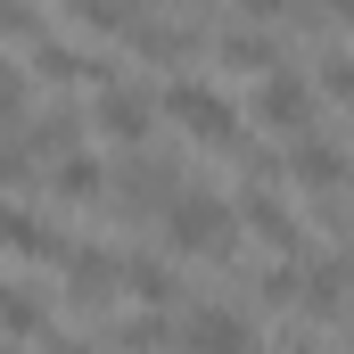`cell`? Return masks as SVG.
<instances>
[{
	"instance_id": "cell-1",
	"label": "cell",
	"mask_w": 354,
	"mask_h": 354,
	"mask_svg": "<svg viewBox=\"0 0 354 354\" xmlns=\"http://www.w3.org/2000/svg\"><path fill=\"white\" fill-rule=\"evenodd\" d=\"M157 115L181 124L198 149H223V157H239V149H248V115H239V99L214 83V75H198V66L174 75V83L157 91Z\"/></svg>"
},
{
	"instance_id": "cell-2",
	"label": "cell",
	"mask_w": 354,
	"mask_h": 354,
	"mask_svg": "<svg viewBox=\"0 0 354 354\" xmlns=\"http://www.w3.org/2000/svg\"><path fill=\"white\" fill-rule=\"evenodd\" d=\"M157 231H165V256H231L239 248V214L206 181H181L165 198V214H157Z\"/></svg>"
},
{
	"instance_id": "cell-3",
	"label": "cell",
	"mask_w": 354,
	"mask_h": 354,
	"mask_svg": "<svg viewBox=\"0 0 354 354\" xmlns=\"http://www.w3.org/2000/svg\"><path fill=\"white\" fill-rule=\"evenodd\" d=\"M239 115H256L264 132H280V149H288L297 132H313V124H322V99H313V83H305V66H297V58H280V66L256 75V99H248Z\"/></svg>"
},
{
	"instance_id": "cell-4",
	"label": "cell",
	"mask_w": 354,
	"mask_h": 354,
	"mask_svg": "<svg viewBox=\"0 0 354 354\" xmlns=\"http://www.w3.org/2000/svg\"><path fill=\"white\" fill-rule=\"evenodd\" d=\"M83 124H99L107 140H124V149H149V132H157V83H140V75H107V83L91 91Z\"/></svg>"
},
{
	"instance_id": "cell-5",
	"label": "cell",
	"mask_w": 354,
	"mask_h": 354,
	"mask_svg": "<svg viewBox=\"0 0 354 354\" xmlns=\"http://www.w3.org/2000/svg\"><path fill=\"white\" fill-rule=\"evenodd\" d=\"M107 189H115V206H124V214L157 223V214H165V198L181 189V157H157V149H124V157L107 165Z\"/></svg>"
},
{
	"instance_id": "cell-6",
	"label": "cell",
	"mask_w": 354,
	"mask_h": 354,
	"mask_svg": "<svg viewBox=\"0 0 354 354\" xmlns=\"http://www.w3.org/2000/svg\"><path fill=\"white\" fill-rule=\"evenodd\" d=\"M280 174L297 181L313 206H322V198H346V140H338L330 124H313V132H297V140L280 149Z\"/></svg>"
},
{
	"instance_id": "cell-7",
	"label": "cell",
	"mask_w": 354,
	"mask_h": 354,
	"mask_svg": "<svg viewBox=\"0 0 354 354\" xmlns=\"http://www.w3.org/2000/svg\"><path fill=\"white\" fill-rule=\"evenodd\" d=\"M181 354H256V313L248 305H189L174 322Z\"/></svg>"
},
{
	"instance_id": "cell-8",
	"label": "cell",
	"mask_w": 354,
	"mask_h": 354,
	"mask_svg": "<svg viewBox=\"0 0 354 354\" xmlns=\"http://www.w3.org/2000/svg\"><path fill=\"white\" fill-rule=\"evenodd\" d=\"M297 305H305L322 330H338V313H346V256H338V248H313V256L297 264Z\"/></svg>"
},
{
	"instance_id": "cell-9",
	"label": "cell",
	"mask_w": 354,
	"mask_h": 354,
	"mask_svg": "<svg viewBox=\"0 0 354 354\" xmlns=\"http://www.w3.org/2000/svg\"><path fill=\"white\" fill-rule=\"evenodd\" d=\"M58 272H66V305H107L115 297V248H99V239H66Z\"/></svg>"
},
{
	"instance_id": "cell-10",
	"label": "cell",
	"mask_w": 354,
	"mask_h": 354,
	"mask_svg": "<svg viewBox=\"0 0 354 354\" xmlns=\"http://www.w3.org/2000/svg\"><path fill=\"white\" fill-rule=\"evenodd\" d=\"M0 256H66V239L33 214V206H17V198H0Z\"/></svg>"
},
{
	"instance_id": "cell-11",
	"label": "cell",
	"mask_w": 354,
	"mask_h": 354,
	"mask_svg": "<svg viewBox=\"0 0 354 354\" xmlns=\"http://www.w3.org/2000/svg\"><path fill=\"white\" fill-rule=\"evenodd\" d=\"M115 288H132L140 305H157V313H165V305L181 297V272L157 264V256H115Z\"/></svg>"
},
{
	"instance_id": "cell-12",
	"label": "cell",
	"mask_w": 354,
	"mask_h": 354,
	"mask_svg": "<svg viewBox=\"0 0 354 354\" xmlns=\"http://www.w3.org/2000/svg\"><path fill=\"white\" fill-rule=\"evenodd\" d=\"M50 189H58L66 206H91V198H107V165H99L91 149H66V157H50Z\"/></svg>"
},
{
	"instance_id": "cell-13",
	"label": "cell",
	"mask_w": 354,
	"mask_h": 354,
	"mask_svg": "<svg viewBox=\"0 0 354 354\" xmlns=\"http://www.w3.org/2000/svg\"><path fill=\"white\" fill-rule=\"evenodd\" d=\"M165 346H174V322L165 313H132V322L107 330V354H165Z\"/></svg>"
},
{
	"instance_id": "cell-14",
	"label": "cell",
	"mask_w": 354,
	"mask_h": 354,
	"mask_svg": "<svg viewBox=\"0 0 354 354\" xmlns=\"http://www.w3.org/2000/svg\"><path fill=\"white\" fill-rule=\"evenodd\" d=\"M305 83H313V99H322V107H338V99L354 91V58H346V41H322V58H313V75H305Z\"/></svg>"
},
{
	"instance_id": "cell-15",
	"label": "cell",
	"mask_w": 354,
	"mask_h": 354,
	"mask_svg": "<svg viewBox=\"0 0 354 354\" xmlns=\"http://www.w3.org/2000/svg\"><path fill=\"white\" fill-rule=\"evenodd\" d=\"M33 174H41V157H33V149H25V132L8 124V132H0V189H25Z\"/></svg>"
},
{
	"instance_id": "cell-16",
	"label": "cell",
	"mask_w": 354,
	"mask_h": 354,
	"mask_svg": "<svg viewBox=\"0 0 354 354\" xmlns=\"http://www.w3.org/2000/svg\"><path fill=\"white\" fill-rule=\"evenodd\" d=\"M256 305H297V264H272V272H256Z\"/></svg>"
},
{
	"instance_id": "cell-17",
	"label": "cell",
	"mask_w": 354,
	"mask_h": 354,
	"mask_svg": "<svg viewBox=\"0 0 354 354\" xmlns=\"http://www.w3.org/2000/svg\"><path fill=\"white\" fill-rule=\"evenodd\" d=\"M0 354H25V346H8V338H0Z\"/></svg>"
}]
</instances>
